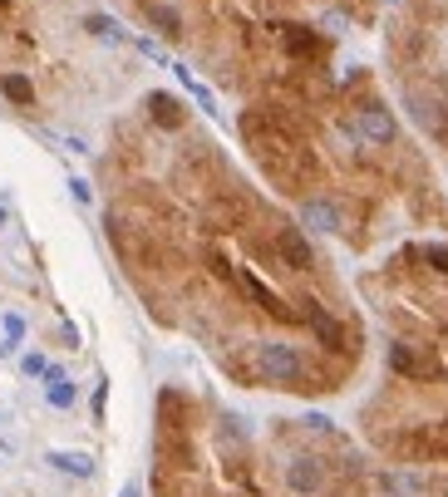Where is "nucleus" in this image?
Returning a JSON list of instances; mask_svg holds the SVG:
<instances>
[{
    "label": "nucleus",
    "instance_id": "f257e3e1",
    "mask_svg": "<svg viewBox=\"0 0 448 497\" xmlns=\"http://www.w3.org/2000/svg\"><path fill=\"white\" fill-rule=\"evenodd\" d=\"M252 365H256V374L267 384H276V389H300V384H306V360H300V349L286 345V340H261V345L252 349Z\"/></svg>",
    "mask_w": 448,
    "mask_h": 497
},
{
    "label": "nucleus",
    "instance_id": "f03ea898",
    "mask_svg": "<svg viewBox=\"0 0 448 497\" xmlns=\"http://www.w3.org/2000/svg\"><path fill=\"white\" fill-rule=\"evenodd\" d=\"M345 133H350L355 143H364V148H389L399 138V118L389 114L380 99H364V104H355V114L345 118Z\"/></svg>",
    "mask_w": 448,
    "mask_h": 497
},
{
    "label": "nucleus",
    "instance_id": "7ed1b4c3",
    "mask_svg": "<svg viewBox=\"0 0 448 497\" xmlns=\"http://www.w3.org/2000/svg\"><path fill=\"white\" fill-rule=\"evenodd\" d=\"M232 281H236V291H242L246 301H252L256 310H267V316H276V320H296V310L286 306V296H276V291L261 281L256 271H246V266H236L232 271Z\"/></svg>",
    "mask_w": 448,
    "mask_h": 497
},
{
    "label": "nucleus",
    "instance_id": "20e7f679",
    "mask_svg": "<svg viewBox=\"0 0 448 497\" xmlns=\"http://www.w3.org/2000/svg\"><path fill=\"white\" fill-rule=\"evenodd\" d=\"M286 487L296 497H320V493H325V463L310 458V453L291 458V463H286Z\"/></svg>",
    "mask_w": 448,
    "mask_h": 497
},
{
    "label": "nucleus",
    "instance_id": "39448f33",
    "mask_svg": "<svg viewBox=\"0 0 448 497\" xmlns=\"http://www.w3.org/2000/svg\"><path fill=\"white\" fill-rule=\"evenodd\" d=\"M300 227H310V232H320V236L345 232L340 202H331V197H306V202H300Z\"/></svg>",
    "mask_w": 448,
    "mask_h": 497
},
{
    "label": "nucleus",
    "instance_id": "423d86ee",
    "mask_svg": "<svg viewBox=\"0 0 448 497\" xmlns=\"http://www.w3.org/2000/svg\"><path fill=\"white\" fill-rule=\"evenodd\" d=\"M276 256L286 261V271H310V266H316V246L306 242V227H281Z\"/></svg>",
    "mask_w": 448,
    "mask_h": 497
},
{
    "label": "nucleus",
    "instance_id": "0eeeda50",
    "mask_svg": "<svg viewBox=\"0 0 448 497\" xmlns=\"http://www.w3.org/2000/svg\"><path fill=\"white\" fill-rule=\"evenodd\" d=\"M281 50H286L291 60H320V54H325V40H320L310 25H281Z\"/></svg>",
    "mask_w": 448,
    "mask_h": 497
},
{
    "label": "nucleus",
    "instance_id": "6e6552de",
    "mask_svg": "<svg viewBox=\"0 0 448 497\" xmlns=\"http://www.w3.org/2000/svg\"><path fill=\"white\" fill-rule=\"evenodd\" d=\"M40 380H44V404H50V409H60V413H64V409H75V404H79V384L69 380L60 365H50Z\"/></svg>",
    "mask_w": 448,
    "mask_h": 497
},
{
    "label": "nucleus",
    "instance_id": "1a4fd4ad",
    "mask_svg": "<svg viewBox=\"0 0 448 497\" xmlns=\"http://www.w3.org/2000/svg\"><path fill=\"white\" fill-rule=\"evenodd\" d=\"M143 104H148V118H153V124L168 128V133H178V128L188 124V108H182V99L163 94V89H153V94L143 99Z\"/></svg>",
    "mask_w": 448,
    "mask_h": 497
},
{
    "label": "nucleus",
    "instance_id": "9d476101",
    "mask_svg": "<svg viewBox=\"0 0 448 497\" xmlns=\"http://www.w3.org/2000/svg\"><path fill=\"white\" fill-rule=\"evenodd\" d=\"M143 15H148V25L163 35V40H182V35H188L182 11H178V5H168V0H148V5H143Z\"/></svg>",
    "mask_w": 448,
    "mask_h": 497
},
{
    "label": "nucleus",
    "instance_id": "9b49d317",
    "mask_svg": "<svg viewBox=\"0 0 448 497\" xmlns=\"http://www.w3.org/2000/svg\"><path fill=\"white\" fill-rule=\"evenodd\" d=\"M44 463L54 468V473H64V477H79V483H89V477L99 473V463L89 453H75V448H50L44 453Z\"/></svg>",
    "mask_w": 448,
    "mask_h": 497
},
{
    "label": "nucleus",
    "instance_id": "f8f14e48",
    "mask_svg": "<svg viewBox=\"0 0 448 497\" xmlns=\"http://www.w3.org/2000/svg\"><path fill=\"white\" fill-rule=\"evenodd\" d=\"M389 370H395V374H404V380H424V374H434V365H428L414 345L395 340V345H389Z\"/></svg>",
    "mask_w": 448,
    "mask_h": 497
},
{
    "label": "nucleus",
    "instance_id": "ddd939ff",
    "mask_svg": "<svg viewBox=\"0 0 448 497\" xmlns=\"http://www.w3.org/2000/svg\"><path fill=\"white\" fill-rule=\"evenodd\" d=\"M79 25H84V35H94L99 44H128V30L114 20V15H104V11H89Z\"/></svg>",
    "mask_w": 448,
    "mask_h": 497
},
{
    "label": "nucleus",
    "instance_id": "4468645a",
    "mask_svg": "<svg viewBox=\"0 0 448 497\" xmlns=\"http://www.w3.org/2000/svg\"><path fill=\"white\" fill-rule=\"evenodd\" d=\"M306 320H310V330L320 335V345H325V349H345V325L331 316V310L310 306V310H306Z\"/></svg>",
    "mask_w": 448,
    "mask_h": 497
},
{
    "label": "nucleus",
    "instance_id": "2eb2a0df",
    "mask_svg": "<svg viewBox=\"0 0 448 497\" xmlns=\"http://www.w3.org/2000/svg\"><path fill=\"white\" fill-rule=\"evenodd\" d=\"M0 94L11 99L15 108H35V84L15 69V75H0Z\"/></svg>",
    "mask_w": 448,
    "mask_h": 497
},
{
    "label": "nucleus",
    "instance_id": "dca6fc26",
    "mask_svg": "<svg viewBox=\"0 0 448 497\" xmlns=\"http://www.w3.org/2000/svg\"><path fill=\"white\" fill-rule=\"evenodd\" d=\"M172 75H178V84L188 89L192 99H197V108H203V114H217V99H212V89H207V84H197V75H192L188 64H172Z\"/></svg>",
    "mask_w": 448,
    "mask_h": 497
},
{
    "label": "nucleus",
    "instance_id": "f3484780",
    "mask_svg": "<svg viewBox=\"0 0 448 497\" xmlns=\"http://www.w3.org/2000/svg\"><path fill=\"white\" fill-rule=\"evenodd\" d=\"M0 330H5V345H0V349H5V355H15V349H20V340H25V330H30V325H25V316H20V310H5V316H0Z\"/></svg>",
    "mask_w": 448,
    "mask_h": 497
},
{
    "label": "nucleus",
    "instance_id": "a211bd4d",
    "mask_svg": "<svg viewBox=\"0 0 448 497\" xmlns=\"http://www.w3.org/2000/svg\"><path fill=\"white\" fill-rule=\"evenodd\" d=\"M419 261H424L434 276H448V242H428V246H419Z\"/></svg>",
    "mask_w": 448,
    "mask_h": 497
},
{
    "label": "nucleus",
    "instance_id": "6ab92c4d",
    "mask_svg": "<svg viewBox=\"0 0 448 497\" xmlns=\"http://www.w3.org/2000/svg\"><path fill=\"white\" fill-rule=\"evenodd\" d=\"M44 370H50V360H44L40 349H30V355H20V374H25V380H40Z\"/></svg>",
    "mask_w": 448,
    "mask_h": 497
},
{
    "label": "nucleus",
    "instance_id": "aec40b11",
    "mask_svg": "<svg viewBox=\"0 0 448 497\" xmlns=\"http://www.w3.org/2000/svg\"><path fill=\"white\" fill-rule=\"evenodd\" d=\"M69 197H75L79 207H89V202H94V188H89L84 178H69Z\"/></svg>",
    "mask_w": 448,
    "mask_h": 497
},
{
    "label": "nucleus",
    "instance_id": "412c9836",
    "mask_svg": "<svg viewBox=\"0 0 448 497\" xmlns=\"http://www.w3.org/2000/svg\"><path fill=\"white\" fill-rule=\"evenodd\" d=\"M133 50L148 54V60H158V64H168V54H163V44H158V40H133Z\"/></svg>",
    "mask_w": 448,
    "mask_h": 497
},
{
    "label": "nucleus",
    "instance_id": "4be33fe9",
    "mask_svg": "<svg viewBox=\"0 0 448 497\" xmlns=\"http://www.w3.org/2000/svg\"><path fill=\"white\" fill-rule=\"evenodd\" d=\"M118 497H143V493H139V483H124V493H118Z\"/></svg>",
    "mask_w": 448,
    "mask_h": 497
},
{
    "label": "nucleus",
    "instance_id": "5701e85b",
    "mask_svg": "<svg viewBox=\"0 0 448 497\" xmlns=\"http://www.w3.org/2000/svg\"><path fill=\"white\" fill-rule=\"evenodd\" d=\"M5 227H11V212H5V202H0V232H5Z\"/></svg>",
    "mask_w": 448,
    "mask_h": 497
}]
</instances>
